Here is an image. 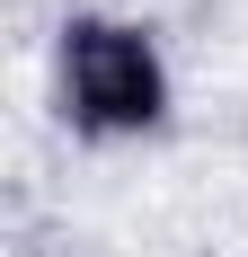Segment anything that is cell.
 I'll return each instance as SVG.
<instances>
[{"label": "cell", "mask_w": 248, "mask_h": 257, "mask_svg": "<svg viewBox=\"0 0 248 257\" xmlns=\"http://www.w3.org/2000/svg\"><path fill=\"white\" fill-rule=\"evenodd\" d=\"M53 115L89 151H133L177 124V62L133 9H71L53 27Z\"/></svg>", "instance_id": "obj_1"}]
</instances>
